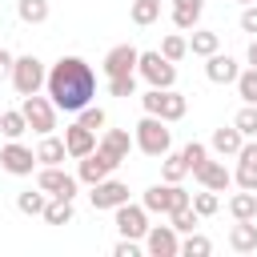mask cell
<instances>
[{"instance_id": "17", "label": "cell", "mask_w": 257, "mask_h": 257, "mask_svg": "<svg viewBox=\"0 0 257 257\" xmlns=\"http://www.w3.org/2000/svg\"><path fill=\"white\" fill-rule=\"evenodd\" d=\"M241 145H245V137H241L237 124H221V128H213V141H209L213 153H221V157H237Z\"/></svg>"}, {"instance_id": "24", "label": "cell", "mask_w": 257, "mask_h": 257, "mask_svg": "<svg viewBox=\"0 0 257 257\" xmlns=\"http://www.w3.org/2000/svg\"><path fill=\"white\" fill-rule=\"evenodd\" d=\"M229 213H233V221H257V193H249V189L233 193L229 197Z\"/></svg>"}, {"instance_id": "18", "label": "cell", "mask_w": 257, "mask_h": 257, "mask_svg": "<svg viewBox=\"0 0 257 257\" xmlns=\"http://www.w3.org/2000/svg\"><path fill=\"white\" fill-rule=\"evenodd\" d=\"M193 177H197V181H201L205 189H213V193H225V189L233 185V173H229V169H225L221 161H205V165H201V169H197Z\"/></svg>"}, {"instance_id": "34", "label": "cell", "mask_w": 257, "mask_h": 257, "mask_svg": "<svg viewBox=\"0 0 257 257\" xmlns=\"http://www.w3.org/2000/svg\"><path fill=\"white\" fill-rule=\"evenodd\" d=\"M237 96H241L245 104H257V68H253V64L237 76Z\"/></svg>"}, {"instance_id": "23", "label": "cell", "mask_w": 257, "mask_h": 257, "mask_svg": "<svg viewBox=\"0 0 257 257\" xmlns=\"http://www.w3.org/2000/svg\"><path fill=\"white\" fill-rule=\"evenodd\" d=\"M16 209L24 213V217H44V209H48V193L36 185V189H24V193H16Z\"/></svg>"}, {"instance_id": "11", "label": "cell", "mask_w": 257, "mask_h": 257, "mask_svg": "<svg viewBox=\"0 0 257 257\" xmlns=\"http://www.w3.org/2000/svg\"><path fill=\"white\" fill-rule=\"evenodd\" d=\"M116 165H120L116 157H108L104 149H92L88 157H80V169H76V177H80V181H84V185L92 189L96 181H104V177H112V169H116Z\"/></svg>"}, {"instance_id": "22", "label": "cell", "mask_w": 257, "mask_h": 257, "mask_svg": "<svg viewBox=\"0 0 257 257\" xmlns=\"http://www.w3.org/2000/svg\"><path fill=\"white\" fill-rule=\"evenodd\" d=\"M68 157V145H64V137H52V133H44L40 137V145H36V161L40 165H60Z\"/></svg>"}, {"instance_id": "35", "label": "cell", "mask_w": 257, "mask_h": 257, "mask_svg": "<svg viewBox=\"0 0 257 257\" xmlns=\"http://www.w3.org/2000/svg\"><path fill=\"white\" fill-rule=\"evenodd\" d=\"M161 56H169V60L177 64L181 56H189V40H185V36H177V32H169V36L161 40Z\"/></svg>"}, {"instance_id": "29", "label": "cell", "mask_w": 257, "mask_h": 257, "mask_svg": "<svg viewBox=\"0 0 257 257\" xmlns=\"http://www.w3.org/2000/svg\"><path fill=\"white\" fill-rule=\"evenodd\" d=\"M209 253H213V241H209L205 233L193 229V233L181 237V257H209Z\"/></svg>"}, {"instance_id": "3", "label": "cell", "mask_w": 257, "mask_h": 257, "mask_svg": "<svg viewBox=\"0 0 257 257\" xmlns=\"http://www.w3.org/2000/svg\"><path fill=\"white\" fill-rule=\"evenodd\" d=\"M141 108L173 124V120H181V116L189 112V96L177 92V88H149V92L141 96Z\"/></svg>"}, {"instance_id": "2", "label": "cell", "mask_w": 257, "mask_h": 257, "mask_svg": "<svg viewBox=\"0 0 257 257\" xmlns=\"http://www.w3.org/2000/svg\"><path fill=\"white\" fill-rule=\"evenodd\" d=\"M133 141H137V149H141L145 157H165V153L173 149V128H169V120H161V116L145 112V116L137 120Z\"/></svg>"}, {"instance_id": "12", "label": "cell", "mask_w": 257, "mask_h": 257, "mask_svg": "<svg viewBox=\"0 0 257 257\" xmlns=\"http://www.w3.org/2000/svg\"><path fill=\"white\" fill-rule=\"evenodd\" d=\"M88 201H92V209H116V205H124V201H128V185H124V181H116V177H104V181H96V185H92Z\"/></svg>"}, {"instance_id": "37", "label": "cell", "mask_w": 257, "mask_h": 257, "mask_svg": "<svg viewBox=\"0 0 257 257\" xmlns=\"http://www.w3.org/2000/svg\"><path fill=\"white\" fill-rule=\"evenodd\" d=\"M181 157H185V165H189V173H197L205 161H209V145H201V141H189L185 149H181Z\"/></svg>"}, {"instance_id": "46", "label": "cell", "mask_w": 257, "mask_h": 257, "mask_svg": "<svg viewBox=\"0 0 257 257\" xmlns=\"http://www.w3.org/2000/svg\"><path fill=\"white\" fill-rule=\"evenodd\" d=\"M237 4H257V0H237Z\"/></svg>"}, {"instance_id": "42", "label": "cell", "mask_w": 257, "mask_h": 257, "mask_svg": "<svg viewBox=\"0 0 257 257\" xmlns=\"http://www.w3.org/2000/svg\"><path fill=\"white\" fill-rule=\"evenodd\" d=\"M241 32H253V36H257V4H245V12H241Z\"/></svg>"}, {"instance_id": "13", "label": "cell", "mask_w": 257, "mask_h": 257, "mask_svg": "<svg viewBox=\"0 0 257 257\" xmlns=\"http://www.w3.org/2000/svg\"><path fill=\"white\" fill-rule=\"evenodd\" d=\"M233 185H241V189L257 193V137L241 145V153H237V173H233Z\"/></svg>"}, {"instance_id": "9", "label": "cell", "mask_w": 257, "mask_h": 257, "mask_svg": "<svg viewBox=\"0 0 257 257\" xmlns=\"http://www.w3.org/2000/svg\"><path fill=\"white\" fill-rule=\"evenodd\" d=\"M36 185H40L48 197H76V185H80V177L64 173L60 165H40V173H36Z\"/></svg>"}, {"instance_id": "10", "label": "cell", "mask_w": 257, "mask_h": 257, "mask_svg": "<svg viewBox=\"0 0 257 257\" xmlns=\"http://www.w3.org/2000/svg\"><path fill=\"white\" fill-rule=\"evenodd\" d=\"M145 253L149 257H181V233L173 225H149L145 233Z\"/></svg>"}, {"instance_id": "36", "label": "cell", "mask_w": 257, "mask_h": 257, "mask_svg": "<svg viewBox=\"0 0 257 257\" xmlns=\"http://www.w3.org/2000/svg\"><path fill=\"white\" fill-rule=\"evenodd\" d=\"M76 120H80L84 128H92V133H100V128L108 124V112H104L100 104H88V108H80V112H76Z\"/></svg>"}, {"instance_id": "25", "label": "cell", "mask_w": 257, "mask_h": 257, "mask_svg": "<svg viewBox=\"0 0 257 257\" xmlns=\"http://www.w3.org/2000/svg\"><path fill=\"white\" fill-rule=\"evenodd\" d=\"M217 48H221V36L213 28H193V36H189V52L193 56H213Z\"/></svg>"}, {"instance_id": "44", "label": "cell", "mask_w": 257, "mask_h": 257, "mask_svg": "<svg viewBox=\"0 0 257 257\" xmlns=\"http://www.w3.org/2000/svg\"><path fill=\"white\" fill-rule=\"evenodd\" d=\"M173 8H189V12H205V0H173Z\"/></svg>"}, {"instance_id": "30", "label": "cell", "mask_w": 257, "mask_h": 257, "mask_svg": "<svg viewBox=\"0 0 257 257\" xmlns=\"http://www.w3.org/2000/svg\"><path fill=\"white\" fill-rule=\"evenodd\" d=\"M16 16L24 24H44L48 20V0H16Z\"/></svg>"}, {"instance_id": "40", "label": "cell", "mask_w": 257, "mask_h": 257, "mask_svg": "<svg viewBox=\"0 0 257 257\" xmlns=\"http://www.w3.org/2000/svg\"><path fill=\"white\" fill-rule=\"evenodd\" d=\"M197 20H201V12H189V8H173V24H177L181 32H193V28H197Z\"/></svg>"}, {"instance_id": "31", "label": "cell", "mask_w": 257, "mask_h": 257, "mask_svg": "<svg viewBox=\"0 0 257 257\" xmlns=\"http://www.w3.org/2000/svg\"><path fill=\"white\" fill-rule=\"evenodd\" d=\"M128 16H133V24H153L157 16H161V0H133V8H128Z\"/></svg>"}, {"instance_id": "5", "label": "cell", "mask_w": 257, "mask_h": 257, "mask_svg": "<svg viewBox=\"0 0 257 257\" xmlns=\"http://www.w3.org/2000/svg\"><path fill=\"white\" fill-rule=\"evenodd\" d=\"M12 84H16L20 96L40 92V88L48 84V68H44V60H40V56H16V64H12Z\"/></svg>"}, {"instance_id": "7", "label": "cell", "mask_w": 257, "mask_h": 257, "mask_svg": "<svg viewBox=\"0 0 257 257\" xmlns=\"http://www.w3.org/2000/svg\"><path fill=\"white\" fill-rule=\"evenodd\" d=\"M112 221H116V233H120V237L145 241V233H149V209H145V205L124 201V205H116V209H112Z\"/></svg>"}, {"instance_id": "33", "label": "cell", "mask_w": 257, "mask_h": 257, "mask_svg": "<svg viewBox=\"0 0 257 257\" xmlns=\"http://www.w3.org/2000/svg\"><path fill=\"white\" fill-rule=\"evenodd\" d=\"M233 124L241 128L245 141H253V137H257V104H241V112L233 116Z\"/></svg>"}, {"instance_id": "27", "label": "cell", "mask_w": 257, "mask_h": 257, "mask_svg": "<svg viewBox=\"0 0 257 257\" xmlns=\"http://www.w3.org/2000/svg\"><path fill=\"white\" fill-rule=\"evenodd\" d=\"M185 177H189V165H185V157L169 149V153L161 157V181H169V185H177V181H185Z\"/></svg>"}, {"instance_id": "26", "label": "cell", "mask_w": 257, "mask_h": 257, "mask_svg": "<svg viewBox=\"0 0 257 257\" xmlns=\"http://www.w3.org/2000/svg\"><path fill=\"white\" fill-rule=\"evenodd\" d=\"M76 209H72V197H48V209H44V221L48 225H72Z\"/></svg>"}, {"instance_id": "19", "label": "cell", "mask_w": 257, "mask_h": 257, "mask_svg": "<svg viewBox=\"0 0 257 257\" xmlns=\"http://www.w3.org/2000/svg\"><path fill=\"white\" fill-rule=\"evenodd\" d=\"M137 141L124 133V128H104L100 133V141H96V149H104L108 157H116V161H128V149H133Z\"/></svg>"}, {"instance_id": "15", "label": "cell", "mask_w": 257, "mask_h": 257, "mask_svg": "<svg viewBox=\"0 0 257 257\" xmlns=\"http://www.w3.org/2000/svg\"><path fill=\"white\" fill-rule=\"evenodd\" d=\"M137 60H141V52H137L133 44H116V48H108V56H104V76L137 72Z\"/></svg>"}, {"instance_id": "39", "label": "cell", "mask_w": 257, "mask_h": 257, "mask_svg": "<svg viewBox=\"0 0 257 257\" xmlns=\"http://www.w3.org/2000/svg\"><path fill=\"white\" fill-rule=\"evenodd\" d=\"M193 209H197L201 217H213V213L221 209V197H217L213 189H205V193H197V197H193Z\"/></svg>"}, {"instance_id": "6", "label": "cell", "mask_w": 257, "mask_h": 257, "mask_svg": "<svg viewBox=\"0 0 257 257\" xmlns=\"http://www.w3.org/2000/svg\"><path fill=\"white\" fill-rule=\"evenodd\" d=\"M20 112H24L28 128H32V133H40V137L56 128V104H52V96L32 92V96H24V100H20Z\"/></svg>"}, {"instance_id": "21", "label": "cell", "mask_w": 257, "mask_h": 257, "mask_svg": "<svg viewBox=\"0 0 257 257\" xmlns=\"http://www.w3.org/2000/svg\"><path fill=\"white\" fill-rule=\"evenodd\" d=\"M229 249L233 253H257V225L253 221H237L229 229Z\"/></svg>"}, {"instance_id": "16", "label": "cell", "mask_w": 257, "mask_h": 257, "mask_svg": "<svg viewBox=\"0 0 257 257\" xmlns=\"http://www.w3.org/2000/svg\"><path fill=\"white\" fill-rule=\"evenodd\" d=\"M64 145H68V157H72V161H80V157H88V153L96 149V133H92V128H84V124L76 120V124H68V128H64Z\"/></svg>"}, {"instance_id": "32", "label": "cell", "mask_w": 257, "mask_h": 257, "mask_svg": "<svg viewBox=\"0 0 257 257\" xmlns=\"http://www.w3.org/2000/svg\"><path fill=\"white\" fill-rule=\"evenodd\" d=\"M169 225H173L177 233H193V229L201 225V213H197L193 205H185V209H177V213H169Z\"/></svg>"}, {"instance_id": "38", "label": "cell", "mask_w": 257, "mask_h": 257, "mask_svg": "<svg viewBox=\"0 0 257 257\" xmlns=\"http://www.w3.org/2000/svg\"><path fill=\"white\" fill-rule=\"evenodd\" d=\"M108 92H112V96H137V72L108 76Z\"/></svg>"}, {"instance_id": "28", "label": "cell", "mask_w": 257, "mask_h": 257, "mask_svg": "<svg viewBox=\"0 0 257 257\" xmlns=\"http://www.w3.org/2000/svg\"><path fill=\"white\" fill-rule=\"evenodd\" d=\"M0 133H4L8 141H20V137L28 133V120H24V112H20V108H4V112H0Z\"/></svg>"}, {"instance_id": "1", "label": "cell", "mask_w": 257, "mask_h": 257, "mask_svg": "<svg viewBox=\"0 0 257 257\" xmlns=\"http://www.w3.org/2000/svg\"><path fill=\"white\" fill-rule=\"evenodd\" d=\"M44 88H48V96H52L56 108L80 112V108H88L92 96H96V72H92V64L80 60V56H60V60L48 68V84H44Z\"/></svg>"}, {"instance_id": "45", "label": "cell", "mask_w": 257, "mask_h": 257, "mask_svg": "<svg viewBox=\"0 0 257 257\" xmlns=\"http://www.w3.org/2000/svg\"><path fill=\"white\" fill-rule=\"evenodd\" d=\"M245 60H249V64H253V68H257V36H253V40H249V48H245Z\"/></svg>"}, {"instance_id": "8", "label": "cell", "mask_w": 257, "mask_h": 257, "mask_svg": "<svg viewBox=\"0 0 257 257\" xmlns=\"http://www.w3.org/2000/svg\"><path fill=\"white\" fill-rule=\"evenodd\" d=\"M40 161H36V153L28 149V145H20V141H8L4 149H0V169L4 173H12V177H32V169H36Z\"/></svg>"}, {"instance_id": "4", "label": "cell", "mask_w": 257, "mask_h": 257, "mask_svg": "<svg viewBox=\"0 0 257 257\" xmlns=\"http://www.w3.org/2000/svg\"><path fill=\"white\" fill-rule=\"evenodd\" d=\"M137 76L149 80V88H173L177 84V64L169 56H161V48H153V52H141Z\"/></svg>"}, {"instance_id": "41", "label": "cell", "mask_w": 257, "mask_h": 257, "mask_svg": "<svg viewBox=\"0 0 257 257\" xmlns=\"http://www.w3.org/2000/svg\"><path fill=\"white\" fill-rule=\"evenodd\" d=\"M141 249H145V241H133V237H120V241L112 245V257H141Z\"/></svg>"}, {"instance_id": "43", "label": "cell", "mask_w": 257, "mask_h": 257, "mask_svg": "<svg viewBox=\"0 0 257 257\" xmlns=\"http://www.w3.org/2000/svg\"><path fill=\"white\" fill-rule=\"evenodd\" d=\"M12 64H16V56L8 48H0V76H12Z\"/></svg>"}, {"instance_id": "14", "label": "cell", "mask_w": 257, "mask_h": 257, "mask_svg": "<svg viewBox=\"0 0 257 257\" xmlns=\"http://www.w3.org/2000/svg\"><path fill=\"white\" fill-rule=\"evenodd\" d=\"M205 76L213 84H237L241 68H237V60L229 52H213V56H205Z\"/></svg>"}, {"instance_id": "20", "label": "cell", "mask_w": 257, "mask_h": 257, "mask_svg": "<svg viewBox=\"0 0 257 257\" xmlns=\"http://www.w3.org/2000/svg\"><path fill=\"white\" fill-rule=\"evenodd\" d=\"M141 205H145L149 213H161V217H169V213H173V185H169V181H161V185H149V189H145V197H141Z\"/></svg>"}]
</instances>
